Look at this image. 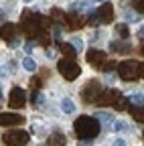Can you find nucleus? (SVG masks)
Wrapping results in <instances>:
<instances>
[{
	"label": "nucleus",
	"mask_w": 144,
	"mask_h": 146,
	"mask_svg": "<svg viewBox=\"0 0 144 146\" xmlns=\"http://www.w3.org/2000/svg\"><path fill=\"white\" fill-rule=\"evenodd\" d=\"M118 75L124 79V81H134V79H138L140 75H138V63L136 61H122V63H118Z\"/></svg>",
	"instance_id": "nucleus-4"
},
{
	"label": "nucleus",
	"mask_w": 144,
	"mask_h": 146,
	"mask_svg": "<svg viewBox=\"0 0 144 146\" xmlns=\"http://www.w3.org/2000/svg\"><path fill=\"white\" fill-rule=\"evenodd\" d=\"M23 67H25L27 71H35V69H37V63H35L31 57H25V61H23Z\"/></svg>",
	"instance_id": "nucleus-24"
},
{
	"label": "nucleus",
	"mask_w": 144,
	"mask_h": 146,
	"mask_svg": "<svg viewBox=\"0 0 144 146\" xmlns=\"http://www.w3.org/2000/svg\"><path fill=\"white\" fill-rule=\"evenodd\" d=\"M132 8L138 14H144V0H132Z\"/></svg>",
	"instance_id": "nucleus-25"
},
{
	"label": "nucleus",
	"mask_w": 144,
	"mask_h": 146,
	"mask_svg": "<svg viewBox=\"0 0 144 146\" xmlns=\"http://www.w3.org/2000/svg\"><path fill=\"white\" fill-rule=\"evenodd\" d=\"M110 47H112L114 53H130V49H132L130 43H126V41H120V43H118V41H112Z\"/></svg>",
	"instance_id": "nucleus-14"
},
{
	"label": "nucleus",
	"mask_w": 144,
	"mask_h": 146,
	"mask_svg": "<svg viewBox=\"0 0 144 146\" xmlns=\"http://www.w3.org/2000/svg\"><path fill=\"white\" fill-rule=\"evenodd\" d=\"M138 75L144 79V63H138Z\"/></svg>",
	"instance_id": "nucleus-31"
},
{
	"label": "nucleus",
	"mask_w": 144,
	"mask_h": 146,
	"mask_svg": "<svg viewBox=\"0 0 144 146\" xmlns=\"http://www.w3.org/2000/svg\"><path fill=\"white\" fill-rule=\"evenodd\" d=\"M126 128H128V126H126L124 122H116V124H114V130H116V132H122V130H126Z\"/></svg>",
	"instance_id": "nucleus-29"
},
{
	"label": "nucleus",
	"mask_w": 144,
	"mask_h": 146,
	"mask_svg": "<svg viewBox=\"0 0 144 146\" xmlns=\"http://www.w3.org/2000/svg\"><path fill=\"white\" fill-rule=\"evenodd\" d=\"M114 146H126V142H124V140H122V138H118V140H116V142H114Z\"/></svg>",
	"instance_id": "nucleus-32"
},
{
	"label": "nucleus",
	"mask_w": 144,
	"mask_h": 146,
	"mask_svg": "<svg viewBox=\"0 0 144 146\" xmlns=\"http://www.w3.org/2000/svg\"><path fill=\"white\" fill-rule=\"evenodd\" d=\"M126 18H128V21H138L140 14L138 12H126Z\"/></svg>",
	"instance_id": "nucleus-30"
},
{
	"label": "nucleus",
	"mask_w": 144,
	"mask_h": 146,
	"mask_svg": "<svg viewBox=\"0 0 144 146\" xmlns=\"http://www.w3.org/2000/svg\"><path fill=\"white\" fill-rule=\"evenodd\" d=\"M85 59H87L89 65H94V67H100V69H102V65L108 61V55H106L104 51H100V49H89Z\"/></svg>",
	"instance_id": "nucleus-7"
},
{
	"label": "nucleus",
	"mask_w": 144,
	"mask_h": 146,
	"mask_svg": "<svg viewBox=\"0 0 144 146\" xmlns=\"http://www.w3.org/2000/svg\"><path fill=\"white\" fill-rule=\"evenodd\" d=\"M59 51L65 55L67 59H73L75 55H77V49H75L73 45H71V43H59Z\"/></svg>",
	"instance_id": "nucleus-13"
},
{
	"label": "nucleus",
	"mask_w": 144,
	"mask_h": 146,
	"mask_svg": "<svg viewBox=\"0 0 144 146\" xmlns=\"http://www.w3.org/2000/svg\"><path fill=\"white\" fill-rule=\"evenodd\" d=\"M96 118L100 120V122H112L114 118H112V114H108V112H98L96 114Z\"/></svg>",
	"instance_id": "nucleus-26"
},
{
	"label": "nucleus",
	"mask_w": 144,
	"mask_h": 146,
	"mask_svg": "<svg viewBox=\"0 0 144 146\" xmlns=\"http://www.w3.org/2000/svg\"><path fill=\"white\" fill-rule=\"evenodd\" d=\"M116 67H118V63H116V61H106V63L102 65V69H104V71H112V69H116Z\"/></svg>",
	"instance_id": "nucleus-27"
},
{
	"label": "nucleus",
	"mask_w": 144,
	"mask_h": 146,
	"mask_svg": "<svg viewBox=\"0 0 144 146\" xmlns=\"http://www.w3.org/2000/svg\"><path fill=\"white\" fill-rule=\"evenodd\" d=\"M25 104H27V91L19 85L12 87L10 96H8V106L14 108V110H21V108H25Z\"/></svg>",
	"instance_id": "nucleus-6"
},
{
	"label": "nucleus",
	"mask_w": 144,
	"mask_h": 146,
	"mask_svg": "<svg viewBox=\"0 0 144 146\" xmlns=\"http://www.w3.org/2000/svg\"><path fill=\"white\" fill-rule=\"evenodd\" d=\"M102 94H104L102 83H100L98 79H92V81H87V83L83 85V89H81V100L87 102V104H94V102H98V100L102 98Z\"/></svg>",
	"instance_id": "nucleus-2"
},
{
	"label": "nucleus",
	"mask_w": 144,
	"mask_h": 146,
	"mask_svg": "<svg viewBox=\"0 0 144 146\" xmlns=\"http://www.w3.org/2000/svg\"><path fill=\"white\" fill-rule=\"evenodd\" d=\"M2 142L6 146H27L29 144V132H25V130H8V132H4Z\"/></svg>",
	"instance_id": "nucleus-5"
},
{
	"label": "nucleus",
	"mask_w": 144,
	"mask_h": 146,
	"mask_svg": "<svg viewBox=\"0 0 144 146\" xmlns=\"http://www.w3.org/2000/svg\"><path fill=\"white\" fill-rule=\"evenodd\" d=\"M61 110H63L65 114H73V112H75V104L71 102L69 98H65V100L61 102Z\"/></svg>",
	"instance_id": "nucleus-19"
},
{
	"label": "nucleus",
	"mask_w": 144,
	"mask_h": 146,
	"mask_svg": "<svg viewBox=\"0 0 144 146\" xmlns=\"http://www.w3.org/2000/svg\"><path fill=\"white\" fill-rule=\"evenodd\" d=\"M140 36H144V27H142V29H140Z\"/></svg>",
	"instance_id": "nucleus-34"
},
{
	"label": "nucleus",
	"mask_w": 144,
	"mask_h": 146,
	"mask_svg": "<svg viewBox=\"0 0 144 146\" xmlns=\"http://www.w3.org/2000/svg\"><path fill=\"white\" fill-rule=\"evenodd\" d=\"M122 98V94H120V89H104V94H102V98L98 100V104L100 106H114L118 100Z\"/></svg>",
	"instance_id": "nucleus-8"
},
{
	"label": "nucleus",
	"mask_w": 144,
	"mask_h": 146,
	"mask_svg": "<svg viewBox=\"0 0 144 146\" xmlns=\"http://www.w3.org/2000/svg\"><path fill=\"white\" fill-rule=\"evenodd\" d=\"M77 10H87V12H92L89 0H77V2H73V4H71V12H77Z\"/></svg>",
	"instance_id": "nucleus-16"
},
{
	"label": "nucleus",
	"mask_w": 144,
	"mask_h": 146,
	"mask_svg": "<svg viewBox=\"0 0 144 146\" xmlns=\"http://www.w3.org/2000/svg\"><path fill=\"white\" fill-rule=\"evenodd\" d=\"M75 134H77V138H81V140H94L98 134H100V120L96 118V116H79L77 120H75Z\"/></svg>",
	"instance_id": "nucleus-1"
},
{
	"label": "nucleus",
	"mask_w": 144,
	"mask_h": 146,
	"mask_svg": "<svg viewBox=\"0 0 144 146\" xmlns=\"http://www.w3.org/2000/svg\"><path fill=\"white\" fill-rule=\"evenodd\" d=\"M25 2H31V0H25Z\"/></svg>",
	"instance_id": "nucleus-38"
},
{
	"label": "nucleus",
	"mask_w": 144,
	"mask_h": 146,
	"mask_svg": "<svg viewBox=\"0 0 144 146\" xmlns=\"http://www.w3.org/2000/svg\"><path fill=\"white\" fill-rule=\"evenodd\" d=\"M98 14L102 18V25H108L114 21V6L110 2H102V6L98 8Z\"/></svg>",
	"instance_id": "nucleus-11"
},
{
	"label": "nucleus",
	"mask_w": 144,
	"mask_h": 146,
	"mask_svg": "<svg viewBox=\"0 0 144 146\" xmlns=\"http://www.w3.org/2000/svg\"><path fill=\"white\" fill-rule=\"evenodd\" d=\"M57 71L61 73L67 81H75V79L79 77V73H81L79 65H77L73 59H61V61L57 63Z\"/></svg>",
	"instance_id": "nucleus-3"
},
{
	"label": "nucleus",
	"mask_w": 144,
	"mask_h": 146,
	"mask_svg": "<svg viewBox=\"0 0 144 146\" xmlns=\"http://www.w3.org/2000/svg\"><path fill=\"white\" fill-rule=\"evenodd\" d=\"M65 25H67L71 31H77V29H81V27L85 25V18H81L77 12H69V14L65 16Z\"/></svg>",
	"instance_id": "nucleus-12"
},
{
	"label": "nucleus",
	"mask_w": 144,
	"mask_h": 146,
	"mask_svg": "<svg viewBox=\"0 0 144 146\" xmlns=\"http://www.w3.org/2000/svg\"><path fill=\"white\" fill-rule=\"evenodd\" d=\"M25 122V118L21 116V114H12V112H6V114H0V126H6V128H10V126H21Z\"/></svg>",
	"instance_id": "nucleus-10"
},
{
	"label": "nucleus",
	"mask_w": 144,
	"mask_h": 146,
	"mask_svg": "<svg viewBox=\"0 0 144 146\" xmlns=\"http://www.w3.org/2000/svg\"><path fill=\"white\" fill-rule=\"evenodd\" d=\"M128 106H130V100H126V98H120V100L114 104V108L118 110V112H124V110H128Z\"/></svg>",
	"instance_id": "nucleus-22"
},
{
	"label": "nucleus",
	"mask_w": 144,
	"mask_h": 146,
	"mask_svg": "<svg viewBox=\"0 0 144 146\" xmlns=\"http://www.w3.org/2000/svg\"><path fill=\"white\" fill-rule=\"evenodd\" d=\"M16 33H19V27H16V25L4 23L2 27H0V39H2L4 43H10V41H14V39H19Z\"/></svg>",
	"instance_id": "nucleus-9"
},
{
	"label": "nucleus",
	"mask_w": 144,
	"mask_h": 146,
	"mask_svg": "<svg viewBox=\"0 0 144 146\" xmlns=\"http://www.w3.org/2000/svg\"><path fill=\"white\" fill-rule=\"evenodd\" d=\"M0 102H2V89H0Z\"/></svg>",
	"instance_id": "nucleus-36"
},
{
	"label": "nucleus",
	"mask_w": 144,
	"mask_h": 146,
	"mask_svg": "<svg viewBox=\"0 0 144 146\" xmlns=\"http://www.w3.org/2000/svg\"><path fill=\"white\" fill-rule=\"evenodd\" d=\"M128 100H130V106H144V96H140V94H134Z\"/></svg>",
	"instance_id": "nucleus-23"
},
{
	"label": "nucleus",
	"mask_w": 144,
	"mask_h": 146,
	"mask_svg": "<svg viewBox=\"0 0 144 146\" xmlns=\"http://www.w3.org/2000/svg\"><path fill=\"white\" fill-rule=\"evenodd\" d=\"M31 104H33V106H43V104H45V96L41 94V91H33Z\"/></svg>",
	"instance_id": "nucleus-20"
},
{
	"label": "nucleus",
	"mask_w": 144,
	"mask_h": 146,
	"mask_svg": "<svg viewBox=\"0 0 144 146\" xmlns=\"http://www.w3.org/2000/svg\"><path fill=\"white\" fill-rule=\"evenodd\" d=\"M116 35L122 36V39H128V36H130V31H128V27H126V25H116Z\"/></svg>",
	"instance_id": "nucleus-21"
},
{
	"label": "nucleus",
	"mask_w": 144,
	"mask_h": 146,
	"mask_svg": "<svg viewBox=\"0 0 144 146\" xmlns=\"http://www.w3.org/2000/svg\"><path fill=\"white\" fill-rule=\"evenodd\" d=\"M65 136L63 134H59V132H55V134H51V138H49V146H65Z\"/></svg>",
	"instance_id": "nucleus-17"
},
{
	"label": "nucleus",
	"mask_w": 144,
	"mask_h": 146,
	"mask_svg": "<svg viewBox=\"0 0 144 146\" xmlns=\"http://www.w3.org/2000/svg\"><path fill=\"white\" fill-rule=\"evenodd\" d=\"M85 25H92V27H100V25H102V18H100L98 10H96V12L92 10V12L87 14V18H85Z\"/></svg>",
	"instance_id": "nucleus-18"
},
{
	"label": "nucleus",
	"mask_w": 144,
	"mask_h": 146,
	"mask_svg": "<svg viewBox=\"0 0 144 146\" xmlns=\"http://www.w3.org/2000/svg\"><path fill=\"white\" fill-rule=\"evenodd\" d=\"M71 43H73V47L77 49V53H79V51L83 49V41L79 39V36H75V39H71Z\"/></svg>",
	"instance_id": "nucleus-28"
},
{
	"label": "nucleus",
	"mask_w": 144,
	"mask_h": 146,
	"mask_svg": "<svg viewBox=\"0 0 144 146\" xmlns=\"http://www.w3.org/2000/svg\"><path fill=\"white\" fill-rule=\"evenodd\" d=\"M96 2H108V0H96Z\"/></svg>",
	"instance_id": "nucleus-37"
},
{
	"label": "nucleus",
	"mask_w": 144,
	"mask_h": 146,
	"mask_svg": "<svg viewBox=\"0 0 144 146\" xmlns=\"http://www.w3.org/2000/svg\"><path fill=\"white\" fill-rule=\"evenodd\" d=\"M140 53L144 55V41H142V45H140Z\"/></svg>",
	"instance_id": "nucleus-33"
},
{
	"label": "nucleus",
	"mask_w": 144,
	"mask_h": 146,
	"mask_svg": "<svg viewBox=\"0 0 144 146\" xmlns=\"http://www.w3.org/2000/svg\"><path fill=\"white\" fill-rule=\"evenodd\" d=\"M2 18H4V14H2V10H0V21H2Z\"/></svg>",
	"instance_id": "nucleus-35"
},
{
	"label": "nucleus",
	"mask_w": 144,
	"mask_h": 146,
	"mask_svg": "<svg viewBox=\"0 0 144 146\" xmlns=\"http://www.w3.org/2000/svg\"><path fill=\"white\" fill-rule=\"evenodd\" d=\"M128 110H130V114H132V118L136 122H142L144 124V106H132Z\"/></svg>",
	"instance_id": "nucleus-15"
}]
</instances>
